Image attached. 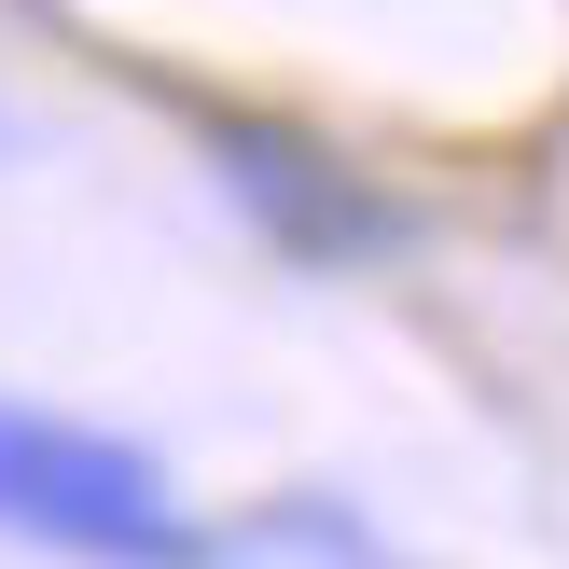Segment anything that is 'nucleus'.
I'll use <instances>...</instances> for the list:
<instances>
[{
	"label": "nucleus",
	"mask_w": 569,
	"mask_h": 569,
	"mask_svg": "<svg viewBox=\"0 0 569 569\" xmlns=\"http://www.w3.org/2000/svg\"><path fill=\"white\" fill-rule=\"evenodd\" d=\"M0 542L70 556V569H194L209 556L153 445L56 417V403H0Z\"/></svg>",
	"instance_id": "1"
},
{
	"label": "nucleus",
	"mask_w": 569,
	"mask_h": 569,
	"mask_svg": "<svg viewBox=\"0 0 569 569\" xmlns=\"http://www.w3.org/2000/svg\"><path fill=\"white\" fill-rule=\"evenodd\" d=\"M209 153H222V181H237V209L264 222L292 264H361V250L403 237V209H389V194H361L333 153H306V139H278V126H222Z\"/></svg>",
	"instance_id": "2"
}]
</instances>
